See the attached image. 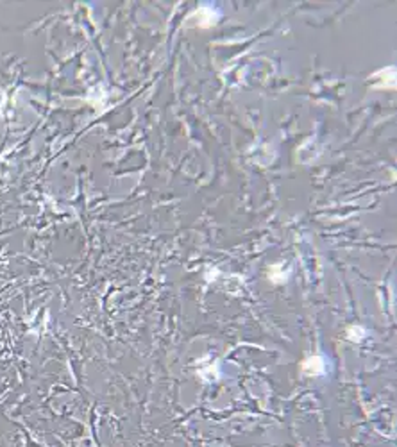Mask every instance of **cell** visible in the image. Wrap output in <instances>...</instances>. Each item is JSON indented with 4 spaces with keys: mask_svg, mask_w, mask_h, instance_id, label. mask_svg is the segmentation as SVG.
Returning <instances> with one entry per match:
<instances>
[{
    "mask_svg": "<svg viewBox=\"0 0 397 447\" xmlns=\"http://www.w3.org/2000/svg\"><path fill=\"white\" fill-rule=\"evenodd\" d=\"M303 370L309 375L320 374V372H322V359H320L319 356H313V358L306 359L303 365Z\"/></svg>",
    "mask_w": 397,
    "mask_h": 447,
    "instance_id": "cell-1",
    "label": "cell"
}]
</instances>
